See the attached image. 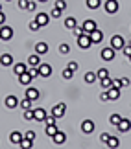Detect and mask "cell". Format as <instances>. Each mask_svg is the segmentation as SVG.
<instances>
[{"label": "cell", "mask_w": 131, "mask_h": 149, "mask_svg": "<svg viewBox=\"0 0 131 149\" xmlns=\"http://www.w3.org/2000/svg\"><path fill=\"white\" fill-rule=\"evenodd\" d=\"M92 44H94V42H92V39H90L89 33H83V35L78 37V46L81 48V50H89Z\"/></svg>", "instance_id": "cell-1"}, {"label": "cell", "mask_w": 131, "mask_h": 149, "mask_svg": "<svg viewBox=\"0 0 131 149\" xmlns=\"http://www.w3.org/2000/svg\"><path fill=\"white\" fill-rule=\"evenodd\" d=\"M124 46H126V42H124L122 35H113L111 37V48H115L118 52V50H124Z\"/></svg>", "instance_id": "cell-2"}, {"label": "cell", "mask_w": 131, "mask_h": 149, "mask_svg": "<svg viewBox=\"0 0 131 149\" xmlns=\"http://www.w3.org/2000/svg\"><path fill=\"white\" fill-rule=\"evenodd\" d=\"M104 8H105V11H107L109 15H115L116 11H118V8H120V6H118V0H105Z\"/></svg>", "instance_id": "cell-3"}, {"label": "cell", "mask_w": 131, "mask_h": 149, "mask_svg": "<svg viewBox=\"0 0 131 149\" xmlns=\"http://www.w3.org/2000/svg\"><path fill=\"white\" fill-rule=\"evenodd\" d=\"M115 54H116V50H115V48L107 46V48H104V50L100 52V57H102L104 61H113V59H115Z\"/></svg>", "instance_id": "cell-4"}, {"label": "cell", "mask_w": 131, "mask_h": 149, "mask_svg": "<svg viewBox=\"0 0 131 149\" xmlns=\"http://www.w3.org/2000/svg\"><path fill=\"white\" fill-rule=\"evenodd\" d=\"M65 111H67V105H65V103H57V105L52 107V112H50V114H54L55 118H63Z\"/></svg>", "instance_id": "cell-5"}, {"label": "cell", "mask_w": 131, "mask_h": 149, "mask_svg": "<svg viewBox=\"0 0 131 149\" xmlns=\"http://www.w3.org/2000/svg\"><path fill=\"white\" fill-rule=\"evenodd\" d=\"M81 26H83V31H85V33H89V35H90V33H92L94 30H98V26H96V22H94L92 19L85 20V22H83Z\"/></svg>", "instance_id": "cell-6"}, {"label": "cell", "mask_w": 131, "mask_h": 149, "mask_svg": "<svg viewBox=\"0 0 131 149\" xmlns=\"http://www.w3.org/2000/svg\"><path fill=\"white\" fill-rule=\"evenodd\" d=\"M0 37H2V41H9L11 37H13V28L9 26H2V30H0Z\"/></svg>", "instance_id": "cell-7"}, {"label": "cell", "mask_w": 131, "mask_h": 149, "mask_svg": "<svg viewBox=\"0 0 131 149\" xmlns=\"http://www.w3.org/2000/svg\"><path fill=\"white\" fill-rule=\"evenodd\" d=\"M81 131L85 134H90L94 131V122H92V120H83V122H81Z\"/></svg>", "instance_id": "cell-8"}, {"label": "cell", "mask_w": 131, "mask_h": 149, "mask_svg": "<svg viewBox=\"0 0 131 149\" xmlns=\"http://www.w3.org/2000/svg\"><path fill=\"white\" fill-rule=\"evenodd\" d=\"M39 72H41V77H50L52 76V66L46 65V63H41L39 65Z\"/></svg>", "instance_id": "cell-9"}, {"label": "cell", "mask_w": 131, "mask_h": 149, "mask_svg": "<svg viewBox=\"0 0 131 149\" xmlns=\"http://www.w3.org/2000/svg\"><path fill=\"white\" fill-rule=\"evenodd\" d=\"M118 131H120V133H129L131 131V120L122 118V122L118 123Z\"/></svg>", "instance_id": "cell-10"}, {"label": "cell", "mask_w": 131, "mask_h": 149, "mask_svg": "<svg viewBox=\"0 0 131 149\" xmlns=\"http://www.w3.org/2000/svg\"><path fill=\"white\" fill-rule=\"evenodd\" d=\"M22 140H24V134L19 133V131H13V133L9 134V142H11V144H17V146H19Z\"/></svg>", "instance_id": "cell-11"}, {"label": "cell", "mask_w": 131, "mask_h": 149, "mask_svg": "<svg viewBox=\"0 0 131 149\" xmlns=\"http://www.w3.org/2000/svg\"><path fill=\"white\" fill-rule=\"evenodd\" d=\"M39 90L37 88H33V87H26V98H30L32 101H35V100H39Z\"/></svg>", "instance_id": "cell-12"}, {"label": "cell", "mask_w": 131, "mask_h": 149, "mask_svg": "<svg viewBox=\"0 0 131 149\" xmlns=\"http://www.w3.org/2000/svg\"><path fill=\"white\" fill-rule=\"evenodd\" d=\"M35 20L41 24V28H44V26H48V20H50V15H46V13H37V17H35Z\"/></svg>", "instance_id": "cell-13"}, {"label": "cell", "mask_w": 131, "mask_h": 149, "mask_svg": "<svg viewBox=\"0 0 131 149\" xmlns=\"http://www.w3.org/2000/svg\"><path fill=\"white\" fill-rule=\"evenodd\" d=\"M52 140H54V144L61 146V144H65V142H67V134L63 133V131H57L55 136H52Z\"/></svg>", "instance_id": "cell-14"}, {"label": "cell", "mask_w": 131, "mask_h": 149, "mask_svg": "<svg viewBox=\"0 0 131 149\" xmlns=\"http://www.w3.org/2000/svg\"><path fill=\"white\" fill-rule=\"evenodd\" d=\"M90 39H92L94 44H100L102 41H104V31H102V30H94L92 33H90Z\"/></svg>", "instance_id": "cell-15"}, {"label": "cell", "mask_w": 131, "mask_h": 149, "mask_svg": "<svg viewBox=\"0 0 131 149\" xmlns=\"http://www.w3.org/2000/svg\"><path fill=\"white\" fill-rule=\"evenodd\" d=\"M33 114H35V122H44L48 116L44 109H33Z\"/></svg>", "instance_id": "cell-16"}, {"label": "cell", "mask_w": 131, "mask_h": 149, "mask_svg": "<svg viewBox=\"0 0 131 149\" xmlns=\"http://www.w3.org/2000/svg\"><path fill=\"white\" fill-rule=\"evenodd\" d=\"M32 74L30 72H26V74H20V76H19V83L20 85H24V87H28V85H30L32 83Z\"/></svg>", "instance_id": "cell-17"}, {"label": "cell", "mask_w": 131, "mask_h": 149, "mask_svg": "<svg viewBox=\"0 0 131 149\" xmlns=\"http://www.w3.org/2000/svg\"><path fill=\"white\" fill-rule=\"evenodd\" d=\"M35 54H39V55H44V54H48V44L46 42H37L35 44Z\"/></svg>", "instance_id": "cell-18"}, {"label": "cell", "mask_w": 131, "mask_h": 149, "mask_svg": "<svg viewBox=\"0 0 131 149\" xmlns=\"http://www.w3.org/2000/svg\"><path fill=\"white\" fill-rule=\"evenodd\" d=\"M28 70H30V68H28L24 63H17V65L13 66V72L17 74V76H20V74H26Z\"/></svg>", "instance_id": "cell-19"}, {"label": "cell", "mask_w": 131, "mask_h": 149, "mask_svg": "<svg viewBox=\"0 0 131 149\" xmlns=\"http://www.w3.org/2000/svg\"><path fill=\"white\" fill-rule=\"evenodd\" d=\"M4 103H6V107H8V109H15L17 105H20V103H19V100H17L15 96H8Z\"/></svg>", "instance_id": "cell-20"}, {"label": "cell", "mask_w": 131, "mask_h": 149, "mask_svg": "<svg viewBox=\"0 0 131 149\" xmlns=\"http://www.w3.org/2000/svg\"><path fill=\"white\" fill-rule=\"evenodd\" d=\"M28 65H30V66H39V65H41V55H39V54L30 55V57H28Z\"/></svg>", "instance_id": "cell-21"}, {"label": "cell", "mask_w": 131, "mask_h": 149, "mask_svg": "<svg viewBox=\"0 0 131 149\" xmlns=\"http://www.w3.org/2000/svg\"><path fill=\"white\" fill-rule=\"evenodd\" d=\"M83 79H85V83H87V85H92L96 79H98V76H96V72H87Z\"/></svg>", "instance_id": "cell-22"}, {"label": "cell", "mask_w": 131, "mask_h": 149, "mask_svg": "<svg viewBox=\"0 0 131 149\" xmlns=\"http://www.w3.org/2000/svg\"><path fill=\"white\" fill-rule=\"evenodd\" d=\"M76 26L78 24H76V19H74V17H67V19H65V28H67V30H74Z\"/></svg>", "instance_id": "cell-23"}, {"label": "cell", "mask_w": 131, "mask_h": 149, "mask_svg": "<svg viewBox=\"0 0 131 149\" xmlns=\"http://www.w3.org/2000/svg\"><path fill=\"white\" fill-rule=\"evenodd\" d=\"M122 122V116H120V114H111V116H109V123L111 125H115V127H118V123H120Z\"/></svg>", "instance_id": "cell-24"}, {"label": "cell", "mask_w": 131, "mask_h": 149, "mask_svg": "<svg viewBox=\"0 0 131 149\" xmlns=\"http://www.w3.org/2000/svg\"><path fill=\"white\" fill-rule=\"evenodd\" d=\"M107 92H109V100H113V101L120 98V88H115V87H113V88L107 90Z\"/></svg>", "instance_id": "cell-25"}, {"label": "cell", "mask_w": 131, "mask_h": 149, "mask_svg": "<svg viewBox=\"0 0 131 149\" xmlns=\"http://www.w3.org/2000/svg\"><path fill=\"white\" fill-rule=\"evenodd\" d=\"M100 85H102V88H105V90H109V88H113V79H111V77H105V79H100Z\"/></svg>", "instance_id": "cell-26"}, {"label": "cell", "mask_w": 131, "mask_h": 149, "mask_svg": "<svg viewBox=\"0 0 131 149\" xmlns=\"http://www.w3.org/2000/svg\"><path fill=\"white\" fill-rule=\"evenodd\" d=\"M13 65V57L9 54H2V66H11Z\"/></svg>", "instance_id": "cell-27"}, {"label": "cell", "mask_w": 131, "mask_h": 149, "mask_svg": "<svg viewBox=\"0 0 131 149\" xmlns=\"http://www.w3.org/2000/svg\"><path fill=\"white\" fill-rule=\"evenodd\" d=\"M118 146H120V140H118L116 136H111L109 142H107V147H109V149H116Z\"/></svg>", "instance_id": "cell-28"}, {"label": "cell", "mask_w": 131, "mask_h": 149, "mask_svg": "<svg viewBox=\"0 0 131 149\" xmlns=\"http://www.w3.org/2000/svg\"><path fill=\"white\" fill-rule=\"evenodd\" d=\"M85 4H87L89 9H98L100 6H102V0H87Z\"/></svg>", "instance_id": "cell-29"}, {"label": "cell", "mask_w": 131, "mask_h": 149, "mask_svg": "<svg viewBox=\"0 0 131 149\" xmlns=\"http://www.w3.org/2000/svg\"><path fill=\"white\" fill-rule=\"evenodd\" d=\"M57 131H59V129H57V125H55V123H54V125H46V134L50 136V138H52V136H55V133H57Z\"/></svg>", "instance_id": "cell-30"}, {"label": "cell", "mask_w": 131, "mask_h": 149, "mask_svg": "<svg viewBox=\"0 0 131 149\" xmlns=\"http://www.w3.org/2000/svg\"><path fill=\"white\" fill-rule=\"evenodd\" d=\"M96 76H98V79H105V77H109V70H107V68H100V70L96 72Z\"/></svg>", "instance_id": "cell-31"}, {"label": "cell", "mask_w": 131, "mask_h": 149, "mask_svg": "<svg viewBox=\"0 0 131 149\" xmlns=\"http://www.w3.org/2000/svg\"><path fill=\"white\" fill-rule=\"evenodd\" d=\"M68 52H70V46H68L67 42H63V44H59V54H61V55H67Z\"/></svg>", "instance_id": "cell-32"}, {"label": "cell", "mask_w": 131, "mask_h": 149, "mask_svg": "<svg viewBox=\"0 0 131 149\" xmlns=\"http://www.w3.org/2000/svg\"><path fill=\"white\" fill-rule=\"evenodd\" d=\"M20 107L24 109V111H28V109H32V100H30V98H24V100L20 101Z\"/></svg>", "instance_id": "cell-33"}, {"label": "cell", "mask_w": 131, "mask_h": 149, "mask_svg": "<svg viewBox=\"0 0 131 149\" xmlns=\"http://www.w3.org/2000/svg\"><path fill=\"white\" fill-rule=\"evenodd\" d=\"M32 144H33L32 140H28V138H24V140H22V142H20L19 146H20V149H32Z\"/></svg>", "instance_id": "cell-34"}, {"label": "cell", "mask_w": 131, "mask_h": 149, "mask_svg": "<svg viewBox=\"0 0 131 149\" xmlns=\"http://www.w3.org/2000/svg\"><path fill=\"white\" fill-rule=\"evenodd\" d=\"M61 13H63V11H61V9H57V8L54 6V8H52V11H50V17H52V19H59V17H61Z\"/></svg>", "instance_id": "cell-35"}, {"label": "cell", "mask_w": 131, "mask_h": 149, "mask_svg": "<svg viewBox=\"0 0 131 149\" xmlns=\"http://www.w3.org/2000/svg\"><path fill=\"white\" fill-rule=\"evenodd\" d=\"M24 120L26 122H30V120H35V114H33L32 109H28V111H24Z\"/></svg>", "instance_id": "cell-36"}, {"label": "cell", "mask_w": 131, "mask_h": 149, "mask_svg": "<svg viewBox=\"0 0 131 149\" xmlns=\"http://www.w3.org/2000/svg\"><path fill=\"white\" fill-rule=\"evenodd\" d=\"M55 120H57V118H55L54 114H48L46 120H44V123H46V125H54V123H55Z\"/></svg>", "instance_id": "cell-37"}, {"label": "cell", "mask_w": 131, "mask_h": 149, "mask_svg": "<svg viewBox=\"0 0 131 149\" xmlns=\"http://www.w3.org/2000/svg\"><path fill=\"white\" fill-rule=\"evenodd\" d=\"M55 8H57V9H61V11H63L65 8H67V2H65V0H55Z\"/></svg>", "instance_id": "cell-38"}, {"label": "cell", "mask_w": 131, "mask_h": 149, "mask_svg": "<svg viewBox=\"0 0 131 149\" xmlns=\"http://www.w3.org/2000/svg\"><path fill=\"white\" fill-rule=\"evenodd\" d=\"M63 77L65 79H72L74 77V72L70 70V68H65V70H63Z\"/></svg>", "instance_id": "cell-39"}, {"label": "cell", "mask_w": 131, "mask_h": 149, "mask_svg": "<svg viewBox=\"0 0 131 149\" xmlns=\"http://www.w3.org/2000/svg\"><path fill=\"white\" fill-rule=\"evenodd\" d=\"M39 28H41V24H39L37 20H32V22H30V30H32V31H37Z\"/></svg>", "instance_id": "cell-40"}, {"label": "cell", "mask_w": 131, "mask_h": 149, "mask_svg": "<svg viewBox=\"0 0 131 149\" xmlns=\"http://www.w3.org/2000/svg\"><path fill=\"white\" fill-rule=\"evenodd\" d=\"M28 6H30V0H19V8L20 9H28Z\"/></svg>", "instance_id": "cell-41"}, {"label": "cell", "mask_w": 131, "mask_h": 149, "mask_svg": "<svg viewBox=\"0 0 131 149\" xmlns=\"http://www.w3.org/2000/svg\"><path fill=\"white\" fill-rule=\"evenodd\" d=\"M24 138H28V140H35V133H33V131H26V134H24Z\"/></svg>", "instance_id": "cell-42"}, {"label": "cell", "mask_w": 131, "mask_h": 149, "mask_svg": "<svg viewBox=\"0 0 131 149\" xmlns=\"http://www.w3.org/2000/svg\"><path fill=\"white\" fill-rule=\"evenodd\" d=\"M67 68H70L72 72H76V70H78V63H76V61H70V63L67 65Z\"/></svg>", "instance_id": "cell-43"}, {"label": "cell", "mask_w": 131, "mask_h": 149, "mask_svg": "<svg viewBox=\"0 0 131 149\" xmlns=\"http://www.w3.org/2000/svg\"><path fill=\"white\" fill-rule=\"evenodd\" d=\"M109 138H111V134H107V133H102V134H100V140L104 142V144H107V142H109Z\"/></svg>", "instance_id": "cell-44"}, {"label": "cell", "mask_w": 131, "mask_h": 149, "mask_svg": "<svg viewBox=\"0 0 131 149\" xmlns=\"http://www.w3.org/2000/svg\"><path fill=\"white\" fill-rule=\"evenodd\" d=\"M100 100H102V101H109V92H107V90H104V92L100 94Z\"/></svg>", "instance_id": "cell-45"}, {"label": "cell", "mask_w": 131, "mask_h": 149, "mask_svg": "<svg viewBox=\"0 0 131 149\" xmlns=\"http://www.w3.org/2000/svg\"><path fill=\"white\" fill-rule=\"evenodd\" d=\"M113 87H115V88H122V79H113Z\"/></svg>", "instance_id": "cell-46"}, {"label": "cell", "mask_w": 131, "mask_h": 149, "mask_svg": "<svg viewBox=\"0 0 131 149\" xmlns=\"http://www.w3.org/2000/svg\"><path fill=\"white\" fill-rule=\"evenodd\" d=\"M122 52H124V55H126L127 59H129V55H131V46H129V44H127V46H124V50H122Z\"/></svg>", "instance_id": "cell-47"}, {"label": "cell", "mask_w": 131, "mask_h": 149, "mask_svg": "<svg viewBox=\"0 0 131 149\" xmlns=\"http://www.w3.org/2000/svg\"><path fill=\"white\" fill-rule=\"evenodd\" d=\"M129 83H131V81H129L127 77H122V87H129Z\"/></svg>", "instance_id": "cell-48"}, {"label": "cell", "mask_w": 131, "mask_h": 149, "mask_svg": "<svg viewBox=\"0 0 131 149\" xmlns=\"http://www.w3.org/2000/svg\"><path fill=\"white\" fill-rule=\"evenodd\" d=\"M26 11H35V2H30V6H28Z\"/></svg>", "instance_id": "cell-49"}, {"label": "cell", "mask_w": 131, "mask_h": 149, "mask_svg": "<svg viewBox=\"0 0 131 149\" xmlns=\"http://www.w3.org/2000/svg\"><path fill=\"white\" fill-rule=\"evenodd\" d=\"M0 22H2V26H4V22H6V15L4 13H0Z\"/></svg>", "instance_id": "cell-50"}, {"label": "cell", "mask_w": 131, "mask_h": 149, "mask_svg": "<svg viewBox=\"0 0 131 149\" xmlns=\"http://www.w3.org/2000/svg\"><path fill=\"white\" fill-rule=\"evenodd\" d=\"M37 2H48V0H37Z\"/></svg>", "instance_id": "cell-51"}, {"label": "cell", "mask_w": 131, "mask_h": 149, "mask_svg": "<svg viewBox=\"0 0 131 149\" xmlns=\"http://www.w3.org/2000/svg\"><path fill=\"white\" fill-rule=\"evenodd\" d=\"M4 2H9V0H4Z\"/></svg>", "instance_id": "cell-52"}, {"label": "cell", "mask_w": 131, "mask_h": 149, "mask_svg": "<svg viewBox=\"0 0 131 149\" xmlns=\"http://www.w3.org/2000/svg\"><path fill=\"white\" fill-rule=\"evenodd\" d=\"M129 46H131V41H129Z\"/></svg>", "instance_id": "cell-53"}, {"label": "cell", "mask_w": 131, "mask_h": 149, "mask_svg": "<svg viewBox=\"0 0 131 149\" xmlns=\"http://www.w3.org/2000/svg\"><path fill=\"white\" fill-rule=\"evenodd\" d=\"M129 61H131V55H129Z\"/></svg>", "instance_id": "cell-54"}]
</instances>
